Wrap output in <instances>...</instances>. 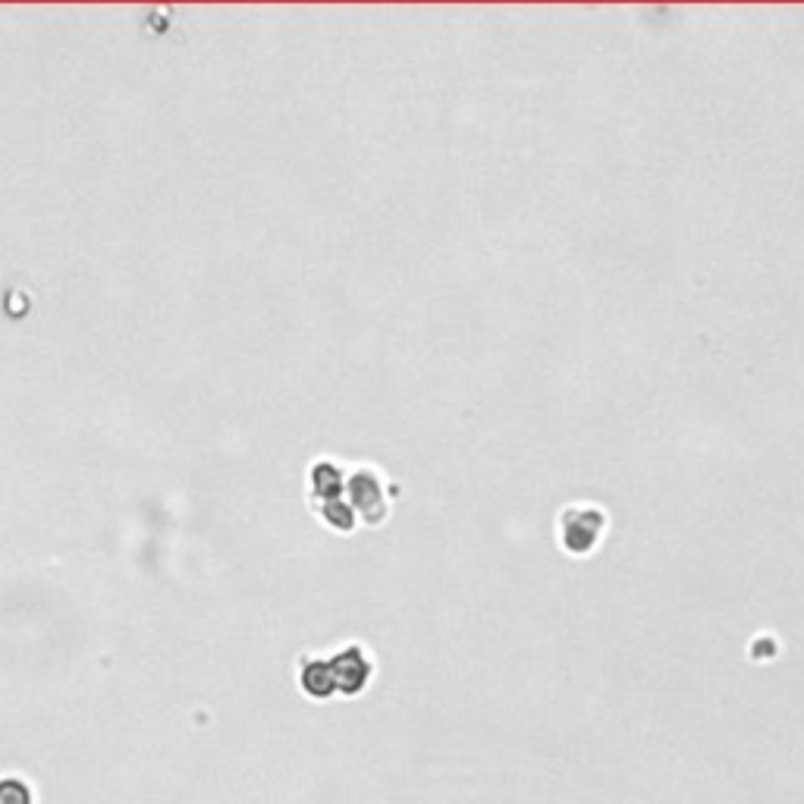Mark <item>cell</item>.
<instances>
[{
  "label": "cell",
  "mask_w": 804,
  "mask_h": 804,
  "mask_svg": "<svg viewBox=\"0 0 804 804\" xmlns=\"http://www.w3.org/2000/svg\"><path fill=\"white\" fill-rule=\"evenodd\" d=\"M560 525H563V547H569L572 553H588L594 550L600 531L607 528V516L597 506H569Z\"/></svg>",
  "instance_id": "6da1fadb"
},
{
  "label": "cell",
  "mask_w": 804,
  "mask_h": 804,
  "mask_svg": "<svg viewBox=\"0 0 804 804\" xmlns=\"http://www.w3.org/2000/svg\"><path fill=\"white\" fill-rule=\"evenodd\" d=\"M0 804H29V789L16 779H7L0 783Z\"/></svg>",
  "instance_id": "7a4b0ae2"
}]
</instances>
